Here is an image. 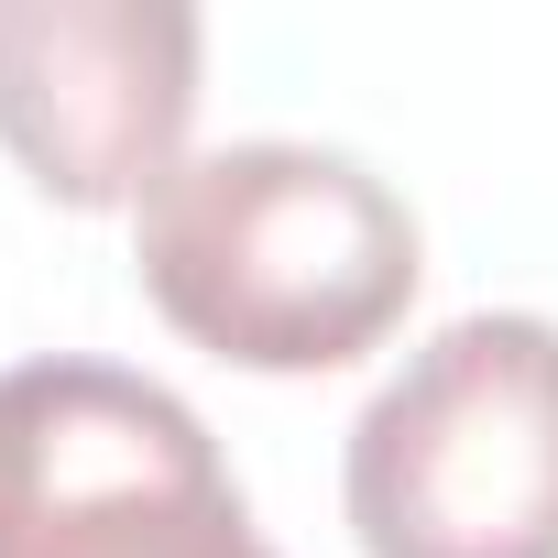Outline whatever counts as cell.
<instances>
[{"label": "cell", "instance_id": "obj_1", "mask_svg": "<svg viewBox=\"0 0 558 558\" xmlns=\"http://www.w3.org/2000/svg\"><path fill=\"white\" fill-rule=\"evenodd\" d=\"M132 263L175 340L241 373H340L405 318L427 241L362 154L263 132L186 154L143 197Z\"/></svg>", "mask_w": 558, "mask_h": 558}, {"label": "cell", "instance_id": "obj_2", "mask_svg": "<svg viewBox=\"0 0 558 558\" xmlns=\"http://www.w3.org/2000/svg\"><path fill=\"white\" fill-rule=\"evenodd\" d=\"M340 504L362 558H558V318H449L362 405Z\"/></svg>", "mask_w": 558, "mask_h": 558}, {"label": "cell", "instance_id": "obj_3", "mask_svg": "<svg viewBox=\"0 0 558 558\" xmlns=\"http://www.w3.org/2000/svg\"><path fill=\"white\" fill-rule=\"evenodd\" d=\"M0 558H274L208 416L121 362L0 373Z\"/></svg>", "mask_w": 558, "mask_h": 558}, {"label": "cell", "instance_id": "obj_4", "mask_svg": "<svg viewBox=\"0 0 558 558\" xmlns=\"http://www.w3.org/2000/svg\"><path fill=\"white\" fill-rule=\"evenodd\" d=\"M186 0H0V143L56 208H143L197 121Z\"/></svg>", "mask_w": 558, "mask_h": 558}]
</instances>
